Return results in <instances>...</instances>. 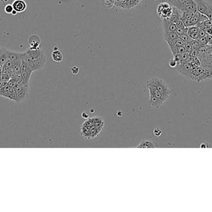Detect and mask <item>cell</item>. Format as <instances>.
<instances>
[{
  "mask_svg": "<svg viewBox=\"0 0 212 212\" xmlns=\"http://www.w3.org/2000/svg\"><path fill=\"white\" fill-rule=\"evenodd\" d=\"M146 87L149 95L148 104L153 108H160L171 95V90L166 82L158 77L148 80Z\"/></svg>",
  "mask_w": 212,
  "mask_h": 212,
  "instance_id": "cell-1",
  "label": "cell"
},
{
  "mask_svg": "<svg viewBox=\"0 0 212 212\" xmlns=\"http://www.w3.org/2000/svg\"><path fill=\"white\" fill-rule=\"evenodd\" d=\"M21 60L33 72L43 69L45 65L47 59L44 51L39 47L31 48L23 53Z\"/></svg>",
  "mask_w": 212,
  "mask_h": 212,
  "instance_id": "cell-2",
  "label": "cell"
},
{
  "mask_svg": "<svg viewBox=\"0 0 212 212\" xmlns=\"http://www.w3.org/2000/svg\"><path fill=\"white\" fill-rule=\"evenodd\" d=\"M104 121L99 117L87 120L81 128V136L86 139L91 140L98 137L104 127Z\"/></svg>",
  "mask_w": 212,
  "mask_h": 212,
  "instance_id": "cell-3",
  "label": "cell"
},
{
  "mask_svg": "<svg viewBox=\"0 0 212 212\" xmlns=\"http://www.w3.org/2000/svg\"><path fill=\"white\" fill-rule=\"evenodd\" d=\"M157 13L161 19H168L172 14V6L166 2L161 3L158 6Z\"/></svg>",
  "mask_w": 212,
  "mask_h": 212,
  "instance_id": "cell-4",
  "label": "cell"
},
{
  "mask_svg": "<svg viewBox=\"0 0 212 212\" xmlns=\"http://www.w3.org/2000/svg\"><path fill=\"white\" fill-rule=\"evenodd\" d=\"M193 2V0H167V3L170 5L182 11H184L185 8Z\"/></svg>",
  "mask_w": 212,
  "mask_h": 212,
  "instance_id": "cell-5",
  "label": "cell"
},
{
  "mask_svg": "<svg viewBox=\"0 0 212 212\" xmlns=\"http://www.w3.org/2000/svg\"><path fill=\"white\" fill-rule=\"evenodd\" d=\"M177 70L188 78H191V72H192V67L189 62H184L180 64L177 65L176 67Z\"/></svg>",
  "mask_w": 212,
  "mask_h": 212,
  "instance_id": "cell-6",
  "label": "cell"
},
{
  "mask_svg": "<svg viewBox=\"0 0 212 212\" xmlns=\"http://www.w3.org/2000/svg\"><path fill=\"white\" fill-rule=\"evenodd\" d=\"M14 88L17 93V98L16 102H17L21 101L26 97V96L28 94V87H23L17 84Z\"/></svg>",
  "mask_w": 212,
  "mask_h": 212,
  "instance_id": "cell-7",
  "label": "cell"
},
{
  "mask_svg": "<svg viewBox=\"0 0 212 212\" xmlns=\"http://www.w3.org/2000/svg\"><path fill=\"white\" fill-rule=\"evenodd\" d=\"M162 26L163 32H176L177 29V26L176 24L172 23L169 20V18L162 19Z\"/></svg>",
  "mask_w": 212,
  "mask_h": 212,
  "instance_id": "cell-8",
  "label": "cell"
},
{
  "mask_svg": "<svg viewBox=\"0 0 212 212\" xmlns=\"http://www.w3.org/2000/svg\"><path fill=\"white\" fill-rule=\"evenodd\" d=\"M196 3L197 11L200 13L206 15V13L210 6L209 3L206 2L205 0H193Z\"/></svg>",
  "mask_w": 212,
  "mask_h": 212,
  "instance_id": "cell-9",
  "label": "cell"
},
{
  "mask_svg": "<svg viewBox=\"0 0 212 212\" xmlns=\"http://www.w3.org/2000/svg\"><path fill=\"white\" fill-rule=\"evenodd\" d=\"M14 9L17 13H22L27 8V5L24 0H14L12 4Z\"/></svg>",
  "mask_w": 212,
  "mask_h": 212,
  "instance_id": "cell-10",
  "label": "cell"
},
{
  "mask_svg": "<svg viewBox=\"0 0 212 212\" xmlns=\"http://www.w3.org/2000/svg\"><path fill=\"white\" fill-rule=\"evenodd\" d=\"M41 38L40 37L36 35H31L28 39V43L29 44V47L31 48H37L39 47L41 45Z\"/></svg>",
  "mask_w": 212,
  "mask_h": 212,
  "instance_id": "cell-11",
  "label": "cell"
},
{
  "mask_svg": "<svg viewBox=\"0 0 212 212\" xmlns=\"http://www.w3.org/2000/svg\"><path fill=\"white\" fill-rule=\"evenodd\" d=\"M52 58L54 62L60 63L63 61V56L62 52L58 49L57 47H54L52 53Z\"/></svg>",
  "mask_w": 212,
  "mask_h": 212,
  "instance_id": "cell-12",
  "label": "cell"
},
{
  "mask_svg": "<svg viewBox=\"0 0 212 212\" xmlns=\"http://www.w3.org/2000/svg\"><path fill=\"white\" fill-rule=\"evenodd\" d=\"M163 37L167 44H169L176 41L178 38H179V36L176 32H163Z\"/></svg>",
  "mask_w": 212,
  "mask_h": 212,
  "instance_id": "cell-13",
  "label": "cell"
},
{
  "mask_svg": "<svg viewBox=\"0 0 212 212\" xmlns=\"http://www.w3.org/2000/svg\"><path fill=\"white\" fill-rule=\"evenodd\" d=\"M6 53L8 57V59L12 61H16L21 59L23 53H18L6 49Z\"/></svg>",
  "mask_w": 212,
  "mask_h": 212,
  "instance_id": "cell-14",
  "label": "cell"
},
{
  "mask_svg": "<svg viewBox=\"0 0 212 212\" xmlns=\"http://www.w3.org/2000/svg\"><path fill=\"white\" fill-rule=\"evenodd\" d=\"M156 147H157L156 144L148 139L143 141L139 145L137 146V147L138 148H153Z\"/></svg>",
  "mask_w": 212,
  "mask_h": 212,
  "instance_id": "cell-15",
  "label": "cell"
},
{
  "mask_svg": "<svg viewBox=\"0 0 212 212\" xmlns=\"http://www.w3.org/2000/svg\"><path fill=\"white\" fill-rule=\"evenodd\" d=\"M194 13L189 12V11H183L182 16L181 19H191L193 17Z\"/></svg>",
  "mask_w": 212,
  "mask_h": 212,
  "instance_id": "cell-16",
  "label": "cell"
},
{
  "mask_svg": "<svg viewBox=\"0 0 212 212\" xmlns=\"http://www.w3.org/2000/svg\"><path fill=\"white\" fill-rule=\"evenodd\" d=\"M200 28L197 26H190L187 28V33H198Z\"/></svg>",
  "mask_w": 212,
  "mask_h": 212,
  "instance_id": "cell-17",
  "label": "cell"
},
{
  "mask_svg": "<svg viewBox=\"0 0 212 212\" xmlns=\"http://www.w3.org/2000/svg\"><path fill=\"white\" fill-rule=\"evenodd\" d=\"M8 55H7V53H6V49H5V50L1 58V59H0V63H2V64L5 65L6 64V62L8 61Z\"/></svg>",
  "mask_w": 212,
  "mask_h": 212,
  "instance_id": "cell-18",
  "label": "cell"
},
{
  "mask_svg": "<svg viewBox=\"0 0 212 212\" xmlns=\"http://www.w3.org/2000/svg\"><path fill=\"white\" fill-rule=\"evenodd\" d=\"M179 38H180L181 39H182L184 43H186V42L189 41L190 40H191L190 39V37H189V35H188V34H187V32H185L183 33L182 34L180 35L179 36Z\"/></svg>",
  "mask_w": 212,
  "mask_h": 212,
  "instance_id": "cell-19",
  "label": "cell"
},
{
  "mask_svg": "<svg viewBox=\"0 0 212 212\" xmlns=\"http://www.w3.org/2000/svg\"><path fill=\"white\" fill-rule=\"evenodd\" d=\"M0 79H1L2 81L8 83L11 78H10V76L8 74L2 73L1 75H0Z\"/></svg>",
  "mask_w": 212,
  "mask_h": 212,
  "instance_id": "cell-20",
  "label": "cell"
},
{
  "mask_svg": "<svg viewBox=\"0 0 212 212\" xmlns=\"http://www.w3.org/2000/svg\"><path fill=\"white\" fill-rule=\"evenodd\" d=\"M184 46V47L185 49L186 52H190L192 50H193V47H192V44L190 43V40L189 41H187V42L185 43Z\"/></svg>",
  "mask_w": 212,
  "mask_h": 212,
  "instance_id": "cell-21",
  "label": "cell"
},
{
  "mask_svg": "<svg viewBox=\"0 0 212 212\" xmlns=\"http://www.w3.org/2000/svg\"><path fill=\"white\" fill-rule=\"evenodd\" d=\"M199 43H200V44L201 45V46H206L208 44V41L207 40V37H199L198 39H197Z\"/></svg>",
  "mask_w": 212,
  "mask_h": 212,
  "instance_id": "cell-22",
  "label": "cell"
},
{
  "mask_svg": "<svg viewBox=\"0 0 212 212\" xmlns=\"http://www.w3.org/2000/svg\"><path fill=\"white\" fill-rule=\"evenodd\" d=\"M190 43L192 44V47H193V49H199V47H201V45L200 44V43H199V41L197 40H190Z\"/></svg>",
  "mask_w": 212,
  "mask_h": 212,
  "instance_id": "cell-23",
  "label": "cell"
},
{
  "mask_svg": "<svg viewBox=\"0 0 212 212\" xmlns=\"http://www.w3.org/2000/svg\"><path fill=\"white\" fill-rule=\"evenodd\" d=\"M14 10V8L12 5H7L5 7V11L8 14H11L13 11Z\"/></svg>",
  "mask_w": 212,
  "mask_h": 212,
  "instance_id": "cell-24",
  "label": "cell"
},
{
  "mask_svg": "<svg viewBox=\"0 0 212 212\" xmlns=\"http://www.w3.org/2000/svg\"><path fill=\"white\" fill-rule=\"evenodd\" d=\"M176 25L177 26V28H181V29H187V28L185 26L183 21L182 19H179V20L176 23Z\"/></svg>",
  "mask_w": 212,
  "mask_h": 212,
  "instance_id": "cell-25",
  "label": "cell"
},
{
  "mask_svg": "<svg viewBox=\"0 0 212 212\" xmlns=\"http://www.w3.org/2000/svg\"><path fill=\"white\" fill-rule=\"evenodd\" d=\"M190 39L192 40H197L199 38V33H187Z\"/></svg>",
  "mask_w": 212,
  "mask_h": 212,
  "instance_id": "cell-26",
  "label": "cell"
},
{
  "mask_svg": "<svg viewBox=\"0 0 212 212\" xmlns=\"http://www.w3.org/2000/svg\"><path fill=\"white\" fill-rule=\"evenodd\" d=\"M205 16L208 17V19L212 20V6L211 5H210Z\"/></svg>",
  "mask_w": 212,
  "mask_h": 212,
  "instance_id": "cell-27",
  "label": "cell"
},
{
  "mask_svg": "<svg viewBox=\"0 0 212 212\" xmlns=\"http://www.w3.org/2000/svg\"><path fill=\"white\" fill-rule=\"evenodd\" d=\"M187 32V29H181V28H177V29L176 31V33L178 35V36H179L180 35L182 34L183 33Z\"/></svg>",
  "mask_w": 212,
  "mask_h": 212,
  "instance_id": "cell-28",
  "label": "cell"
},
{
  "mask_svg": "<svg viewBox=\"0 0 212 212\" xmlns=\"http://www.w3.org/2000/svg\"><path fill=\"white\" fill-rule=\"evenodd\" d=\"M153 134L156 136H160L162 134V131L159 128H156L153 130Z\"/></svg>",
  "mask_w": 212,
  "mask_h": 212,
  "instance_id": "cell-29",
  "label": "cell"
},
{
  "mask_svg": "<svg viewBox=\"0 0 212 212\" xmlns=\"http://www.w3.org/2000/svg\"><path fill=\"white\" fill-rule=\"evenodd\" d=\"M177 65H178V63L174 59H171L169 62V65L171 67H176L177 66Z\"/></svg>",
  "mask_w": 212,
  "mask_h": 212,
  "instance_id": "cell-30",
  "label": "cell"
},
{
  "mask_svg": "<svg viewBox=\"0 0 212 212\" xmlns=\"http://www.w3.org/2000/svg\"><path fill=\"white\" fill-rule=\"evenodd\" d=\"M199 37H205L207 35V33L203 29H200L199 31Z\"/></svg>",
  "mask_w": 212,
  "mask_h": 212,
  "instance_id": "cell-31",
  "label": "cell"
},
{
  "mask_svg": "<svg viewBox=\"0 0 212 212\" xmlns=\"http://www.w3.org/2000/svg\"><path fill=\"white\" fill-rule=\"evenodd\" d=\"M206 37H207V40L208 41V44L212 46V35L207 34Z\"/></svg>",
  "mask_w": 212,
  "mask_h": 212,
  "instance_id": "cell-32",
  "label": "cell"
},
{
  "mask_svg": "<svg viewBox=\"0 0 212 212\" xmlns=\"http://www.w3.org/2000/svg\"><path fill=\"white\" fill-rule=\"evenodd\" d=\"M204 30L205 31L207 34H209V35H212V26L210 27H208L205 29H204Z\"/></svg>",
  "mask_w": 212,
  "mask_h": 212,
  "instance_id": "cell-33",
  "label": "cell"
},
{
  "mask_svg": "<svg viewBox=\"0 0 212 212\" xmlns=\"http://www.w3.org/2000/svg\"><path fill=\"white\" fill-rule=\"evenodd\" d=\"M17 13V12L16 11V10H13V12H12V13H11V14H13V15H16V14Z\"/></svg>",
  "mask_w": 212,
  "mask_h": 212,
  "instance_id": "cell-34",
  "label": "cell"
},
{
  "mask_svg": "<svg viewBox=\"0 0 212 212\" xmlns=\"http://www.w3.org/2000/svg\"><path fill=\"white\" fill-rule=\"evenodd\" d=\"M3 67V64H2V63H0V69H2Z\"/></svg>",
  "mask_w": 212,
  "mask_h": 212,
  "instance_id": "cell-35",
  "label": "cell"
},
{
  "mask_svg": "<svg viewBox=\"0 0 212 212\" xmlns=\"http://www.w3.org/2000/svg\"><path fill=\"white\" fill-rule=\"evenodd\" d=\"M0 81H1V79H0Z\"/></svg>",
  "mask_w": 212,
  "mask_h": 212,
  "instance_id": "cell-36",
  "label": "cell"
}]
</instances>
